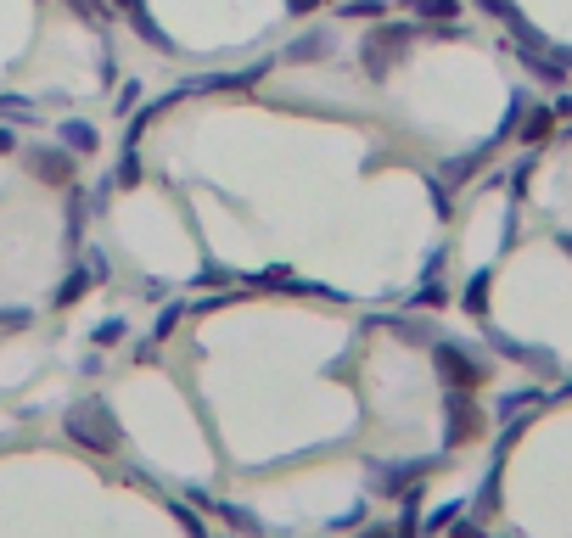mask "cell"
I'll use <instances>...</instances> for the list:
<instances>
[]
</instances>
